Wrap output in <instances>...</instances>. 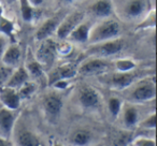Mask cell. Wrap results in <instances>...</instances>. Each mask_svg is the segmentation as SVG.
I'll use <instances>...</instances> for the list:
<instances>
[{"mask_svg":"<svg viewBox=\"0 0 157 146\" xmlns=\"http://www.w3.org/2000/svg\"><path fill=\"white\" fill-rule=\"evenodd\" d=\"M7 1L9 3H12V2H14V1H16V0H7Z\"/></svg>","mask_w":157,"mask_h":146,"instance_id":"obj_34","label":"cell"},{"mask_svg":"<svg viewBox=\"0 0 157 146\" xmlns=\"http://www.w3.org/2000/svg\"><path fill=\"white\" fill-rule=\"evenodd\" d=\"M41 45L38 48L36 58L41 63V66H51L55 60V57L57 54V47L54 41L51 39H44L42 40Z\"/></svg>","mask_w":157,"mask_h":146,"instance_id":"obj_6","label":"cell"},{"mask_svg":"<svg viewBox=\"0 0 157 146\" xmlns=\"http://www.w3.org/2000/svg\"><path fill=\"white\" fill-rule=\"evenodd\" d=\"M25 69L27 70L29 75H33V77H41L42 73H43V67H42L41 63L38 60L29 61Z\"/></svg>","mask_w":157,"mask_h":146,"instance_id":"obj_24","label":"cell"},{"mask_svg":"<svg viewBox=\"0 0 157 146\" xmlns=\"http://www.w3.org/2000/svg\"><path fill=\"white\" fill-rule=\"evenodd\" d=\"M144 0H130L125 7V14L130 18H137L145 11Z\"/></svg>","mask_w":157,"mask_h":146,"instance_id":"obj_17","label":"cell"},{"mask_svg":"<svg viewBox=\"0 0 157 146\" xmlns=\"http://www.w3.org/2000/svg\"><path fill=\"white\" fill-rule=\"evenodd\" d=\"M21 5V13L22 17L25 22H31L33 18V6L28 2V0H20Z\"/></svg>","mask_w":157,"mask_h":146,"instance_id":"obj_23","label":"cell"},{"mask_svg":"<svg viewBox=\"0 0 157 146\" xmlns=\"http://www.w3.org/2000/svg\"><path fill=\"white\" fill-rule=\"evenodd\" d=\"M78 102L84 109H93L95 107H98L99 102H100V97L94 88L84 87L80 92Z\"/></svg>","mask_w":157,"mask_h":146,"instance_id":"obj_11","label":"cell"},{"mask_svg":"<svg viewBox=\"0 0 157 146\" xmlns=\"http://www.w3.org/2000/svg\"><path fill=\"white\" fill-rule=\"evenodd\" d=\"M15 124V114L8 107L0 109V135L9 139Z\"/></svg>","mask_w":157,"mask_h":146,"instance_id":"obj_8","label":"cell"},{"mask_svg":"<svg viewBox=\"0 0 157 146\" xmlns=\"http://www.w3.org/2000/svg\"><path fill=\"white\" fill-rule=\"evenodd\" d=\"M36 89H37V85L33 82H25L22 86L17 89V94L20 96L21 100H25V99H28L35 94Z\"/></svg>","mask_w":157,"mask_h":146,"instance_id":"obj_22","label":"cell"},{"mask_svg":"<svg viewBox=\"0 0 157 146\" xmlns=\"http://www.w3.org/2000/svg\"><path fill=\"white\" fill-rule=\"evenodd\" d=\"M13 24L9 20L0 16V33L3 36L12 37L13 36Z\"/></svg>","mask_w":157,"mask_h":146,"instance_id":"obj_26","label":"cell"},{"mask_svg":"<svg viewBox=\"0 0 157 146\" xmlns=\"http://www.w3.org/2000/svg\"><path fill=\"white\" fill-rule=\"evenodd\" d=\"M22 58V51L17 44H11L7 46L1 56V60L8 67H16Z\"/></svg>","mask_w":157,"mask_h":146,"instance_id":"obj_12","label":"cell"},{"mask_svg":"<svg viewBox=\"0 0 157 146\" xmlns=\"http://www.w3.org/2000/svg\"><path fill=\"white\" fill-rule=\"evenodd\" d=\"M90 26L86 23L82 22L81 24H78L73 30L71 31L68 38L71 41L76 42V43H86L88 40V35H90Z\"/></svg>","mask_w":157,"mask_h":146,"instance_id":"obj_16","label":"cell"},{"mask_svg":"<svg viewBox=\"0 0 157 146\" xmlns=\"http://www.w3.org/2000/svg\"><path fill=\"white\" fill-rule=\"evenodd\" d=\"M76 73H78V69L73 63L59 66L54 70H52L48 74V85L52 86L55 82L60 81V80H69L75 77Z\"/></svg>","mask_w":157,"mask_h":146,"instance_id":"obj_7","label":"cell"},{"mask_svg":"<svg viewBox=\"0 0 157 146\" xmlns=\"http://www.w3.org/2000/svg\"><path fill=\"white\" fill-rule=\"evenodd\" d=\"M131 97L138 102H145V101L154 100L156 97V86L155 80L153 77L152 81H141L133 88L131 92Z\"/></svg>","mask_w":157,"mask_h":146,"instance_id":"obj_5","label":"cell"},{"mask_svg":"<svg viewBox=\"0 0 157 146\" xmlns=\"http://www.w3.org/2000/svg\"><path fill=\"white\" fill-rule=\"evenodd\" d=\"M58 24H59V20L57 17L46 20L45 22L40 26V28L38 29L37 32H36V40H37V41H42V40L50 38L51 36L56 31Z\"/></svg>","mask_w":157,"mask_h":146,"instance_id":"obj_13","label":"cell"},{"mask_svg":"<svg viewBox=\"0 0 157 146\" xmlns=\"http://www.w3.org/2000/svg\"><path fill=\"white\" fill-rule=\"evenodd\" d=\"M61 1H63V2H66V3H72V2H74L75 0H61Z\"/></svg>","mask_w":157,"mask_h":146,"instance_id":"obj_33","label":"cell"},{"mask_svg":"<svg viewBox=\"0 0 157 146\" xmlns=\"http://www.w3.org/2000/svg\"><path fill=\"white\" fill-rule=\"evenodd\" d=\"M43 107L44 111L51 116H57L61 111L63 107V101L56 95H48L43 99Z\"/></svg>","mask_w":157,"mask_h":146,"instance_id":"obj_14","label":"cell"},{"mask_svg":"<svg viewBox=\"0 0 157 146\" xmlns=\"http://www.w3.org/2000/svg\"><path fill=\"white\" fill-rule=\"evenodd\" d=\"M17 145L22 146H38L40 145V141L33 132L28 130H23L16 137Z\"/></svg>","mask_w":157,"mask_h":146,"instance_id":"obj_20","label":"cell"},{"mask_svg":"<svg viewBox=\"0 0 157 146\" xmlns=\"http://www.w3.org/2000/svg\"><path fill=\"white\" fill-rule=\"evenodd\" d=\"M28 2L30 3L33 7H40V6L43 5L44 2V0H28Z\"/></svg>","mask_w":157,"mask_h":146,"instance_id":"obj_32","label":"cell"},{"mask_svg":"<svg viewBox=\"0 0 157 146\" xmlns=\"http://www.w3.org/2000/svg\"><path fill=\"white\" fill-rule=\"evenodd\" d=\"M131 145L133 146H156L154 139H148L145 137H140L131 141Z\"/></svg>","mask_w":157,"mask_h":146,"instance_id":"obj_28","label":"cell"},{"mask_svg":"<svg viewBox=\"0 0 157 146\" xmlns=\"http://www.w3.org/2000/svg\"><path fill=\"white\" fill-rule=\"evenodd\" d=\"M115 68L120 72H127L135 69L136 63L129 59H120L115 62Z\"/></svg>","mask_w":157,"mask_h":146,"instance_id":"obj_27","label":"cell"},{"mask_svg":"<svg viewBox=\"0 0 157 146\" xmlns=\"http://www.w3.org/2000/svg\"><path fill=\"white\" fill-rule=\"evenodd\" d=\"M136 77L137 74H136V72H132V70L127 72L117 71L111 77L110 84L112 87L116 88V89H124L132 84V82L136 80Z\"/></svg>","mask_w":157,"mask_h":146,"instance_id":"obj_9","label":"cell"},{"mask_svg":"<svg viewBox=\"0 0 157 146\" xmlns=\"http://www.w3.org/2000/svg\"><path fill=\"white\" fill-rule=\"evenodd\" d=\"M123 122L128 128L136 126L139 122V113L138 110L132 105H126L123 110Z\"/></svg>","mask_w":157,"mask_h":146,"instance_id":"obj_19","label":"cell"},{"mask_svg":"<svg viewBox=\"0 0 157 146\" xmlns=\"http://www.w3.org/2000/svg\"><path fill=\"white\" fill-rule=\"evenodd\" d=\"M108 107L113 117H117L118 114L122 111V101L116 97H112L108 101Z\"/></svg>","mask_w":157,"mask_h":146,"instance_id":"obj_25","label":"cell"},{"mask_svg":"<svg viewBox=\"0 0 157 146\" xmlns=\"http://www.w3.org/2000/svg\"><path fill=\"white\" fill-rule=\"evenodd\" d=\"M10 145H12V143L9 141V139L0 135V146H10Z\"/></svg>","mask_w":157,"mask_h":146,"instance_id":"obj_31","label":"cell"},{"mask_svg":"<svg viewBox=\"0 0 157 146\" xmlns=\"http://www.w3.org/2000/svg\"><path fill=\"white\" fill-rule=\"evenodd\" d=\"M90 142V133L86 130H78L72 134L71 143L74 145H87Z\"/></svg>","mask_w":157,"mask_h":146,"instance_id":"obj_21","label":"cell"},{"mask_svg":"<svg viewBox=\"0 0 157 146\" xmlns=\"http://www.w3.org/2000/svg\"><path fill=\"white\" fill-rule=\"evenodd\" d=\"M0 100L6 107L13 110V111L17 110L21 104V99L17 94V90L14 88L8 87V86H6L5 88H1V90H0Z\"/></svg>","mask_w":157,"mask_h":146,"instance_id":"obj_10","label":"cell"},{"mask_svg":"<svg viewBox=\"0 0 157 146\" xmlns=\"http://www.w3.org/2000/svg\"><path fill=\"white\" fill-rule=\"evenodd\" d=\"M141 126L146 129H155L156 127V114L153 113L141 122Z\"/></svg>","mask_w":157,"mask_h":146,"instance_id":"obj_29","label":"cell"},{"mask_svg":"<svg viewBox=\"0 0 157 146\" xmlns=\"http://www.w3.org/2000/svg\"><path fill=\"white\" fill-rule=\"evenodd\" d=\"M29 80V74L27 70L25 69L24 67H21V68H17V69L14 71L13 74L10 77V79L8 80L7 84L6 86L8 87H11V88H14V89L17 90L25 82H27Z\"/></svg>","mask_w":157,"mask_h":146,"instance_id":"obj_15","label":"cell"},{"mask_svg":"<svg viewBox=\"0 0 157 146\" xmlns=\"http://www.w3.org/2000/svg\"><path fill=\"white\" fill-rule=\"evenodd\" d=\"M84 17H85V13H83L82 11H75L68 14L61 22H59L58 26H57V29L55 31L57 38L60 40L67 39L68 36L71 33V31L78 24H81L83 22Z\"/></svg>","mask_w":157,"mask_h":146,"instance_id":"obj_3","label":"cell"},{"mask_svg":"<svg viewBox=\"0 0 157 146\" xmlns=\"http://www.w3.org/2000/svg\"><path fill=\"white\" fill-rule=\"evenodd\" d=\"M121 35V25L113 18H105L95 27H90L87 42L90 44L108 41L118 38Z\"/></svg>","mask_w":157,"mask_h":146,"instance_id":"obj_1","label":"cell"},{"mask_svg":"<svg viewBox=\"0 0 157 146\" xmlns=\"http://www.w3.org/2000/svg\"><path fill=\"white\" fill-rule=\"evenodd\" d=\"M90 11L98 17L107 18L112 14V3L109 0H98L92 5Z\"/></svg>","mask_w":157,"mask_h":146,"instance_id":"obj_18","label":"cell"},{"mask_svg":"<svg viewBox=\"0 0 157 146\" xmlns=\"http://www.w3.org/2000/svg\"><path fill=\"white\" fill-rule=\"evenodd\" d=\"M6 47H7V41H6V36L0 33V58L2 56L3 52H5Z\"/></svg>","mask_w":157,"mask_h":146,"instance_id":"obj_30","label":"cell"},{"mask_svg":"<svg viewBox=\"0 0 157 146\" xmlns=\"http://www.w3.org/2000/svg\"><path fill=\"white\" fill-rule=\"evenodd\" d=\"M109 69L110 63L105 58L95 57L82 62L78 69V73H80L81 75H96L105 73Z\"/></svg>","mask_w":157,"mask_h":146,"instance_id":"obj_4","label":"cell"},{"mask_svg":"<svg viewBox=\"0 0 157 146\" xmlns=\"http://www.w3.org/2000/svg\"><path fill=\"white\" fill-rule=\"evenodd\" d=\"M123 47H124V40L121 38H115L108 41L95 43L94 46H92V48L87 51V54L94 57L105 58L118 54L123 50Z\"/></svg>","mask_w":157,"mask_h":146,"instance_id":"obj_2","label":"cell"}]
</instances>
